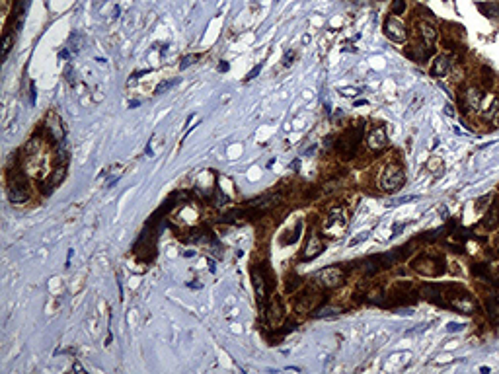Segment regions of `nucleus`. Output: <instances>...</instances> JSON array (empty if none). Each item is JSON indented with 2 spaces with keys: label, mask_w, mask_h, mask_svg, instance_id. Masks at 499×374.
I'll use <instances>...</instances> for the list:
<instances>
[{
  "label": "nucleus",
  "mask_w": 499,
  "mask_h": 374,
  "mask_svg": "<svg viewBox=\"0 0 499 374\" xmlns=\"http://www.w3.org/2000/svg\"><path fill=\"white\" fill-rule=\"evenodd\" d=\"M361 135H363V125H355L351 129H347L343 135L340 137V140L336 142V150L340 154L341 158L345 160H351L359 148V142H361Z\"/></svg>",
  "instance_id": "1"
},
{
  "label": "nucleus",
  "mask_w": 499,
  "mask_h": 374,
  "mask_svg": "<svg viewBox=\"0 0 499 374\" xmlns=\"http://www.w3.org/2000/svg\"><path fill=\"white\" fill-rule=\"evenodd\" d=\"M411 269L423 277H439L445 273V259L443 256H417L411 261Z\"/></svg>",
  "instance_id": "2"
},
{
  "label": "nucleus",
  "mask_w": 499,
  "mask_h": 374,
  "mask_svg": "<svg viewBox=\"0 0 499 374\" xmlns=\"http://www.w3.org/2000/svg\"><path fill=\"white\" fill-rule=\"evenodd\" d=\"M347 228V214L341 207L330 210L326 222H324V236L328 238H340Z\"/></svg>",
  "instance_id": "3"
},
{
  "label": "nucleus",
  "mask_w": 499,
  "mask_h": 374,
  "mask_svg": "<svg viewBox=\"0 0 499 374\" xmlns=\"http://www.w3.org/2000/svg\"><path fill=\"white\" fill-rule=\"evenodd\" d=\"M406 184V174L400 166L396 164H390L382 170V176H380V187L388 191V193H396L400 187Z\"/></svg>",
  "instance_id": "4"
},
{
  "label": "nucleus",
  "mask_w": 499,
  "mask_h": 374,
  "mask_svg": "<svg viewBox=\"0 0 499 374\" xmlns=\"http://www.w3.org/2000/svg\"><path fill=\"white\" fill-rule=\"evenodd\" d=\"M449 308L456 310L458 314H474L478 310V302L468 290H464V288L458 284V288L454 290L453 296L449 298Z\"/></svg>",
  "instance_id": "5"
},
{
  "label": "nucleus",
  "mask_w": 499,
  "mask_h": 374,
  "mask_svg": "<svg viewBox=\"0 0 499 374\" xmlns=\"http://www.w3.org/2000/svg\"><path fill=\"white\" fill-rule=\"evenodd\" d=\"M343 279H345V273H343V269L338 267V265L320 269L316 275H314V282L320 284L322 288H328V290L340 286L341 282H343Z\"/></svg>",
  "instance_id": "6"
},
{
  "label": "nucleus",
  "mask_w": 499,
  "mask_h": 374,
  "mask_svg": "<svg viewBox=\"0 0 499 374\" xmlns=\"http://www.w3.org/2000/svg\"><path fill=\"white\" fill-rule=\"evenodd\" d=\"M458 97H460L462 109L468 113V111H476V109H480L482 99H484V94H482V90L476 88V86H468V88L462 90V94H460Z\"/></svg>",
  "instance_id": "7"
},
{
  "label": "nucleus",
  "mask_w": 499,
  "mask_h": 374,
  "mask_svg": "<svg viewBox=\"0 0 499 374\" xmlns=\"http://www.w3.org/2000/svg\"><path fill=\"white\" fill-rule=\"evenodd\" d=\"M322 252H324V242H322V238H320L316 232H312L308 236L304 248H302L300 259H302V261H310V259H314V257L320 256Z\"/></svg>",
  "instance_id": "8"
},
{
  "label": "nucleus",
  "mask_w": 499,
  "mask_h": 374,
  "mask_svg": "<svg viewBox=\"0 0 499 374\" xmlns=\"http://www.w3.org/2000/svg\"><path fill=\"white\" fill-rule=\"evenodd\" d=\"M384 33L386 37H390L392 41L402 43L406 39V25L400 22V20H396V18L390 16V18L384 20Z\"/></svg>",
  "instance_id": "9"
},
{
  "label": "nucleus",
  "mask_w": 499,
  "mask_h": 374,
  "mask_svg": "<svg viewBox=\"0 0 499 374\" xmlns=\"http://www.w3.org/2000/svg\"><path fill=\"white\" fill-rule=\"evenodd\" d=\"M367 146L373 150V152H380L388 146V135H386V129L380 125V127H374L371 131V135L367 137Z\"/></svg>",
  "instance_id": "10"
},
{
  "label": "nucleus",
  "mask_w": 499,
  "mask_h": 374,
  "mask_svg": "<svg viewBox=\"0 0 499 374\" xmlns=\"http://www.w3.org/2000/svg\"><path fill=\"white\" fill-rule=\"evenodd\" d=\"M451 65H453V59H451V57H447V55H439V57H435V59H433L429 74H431L433 78L445 76V74L449 72V69H451Z\"/></svg>",
  "instance_id": "11"
},
{
  "label": "nucleus",
  "mask_w": 499,
  "mask_h": 374,
  "mask_svg": "<svg viewBox=\"0 0 499 374\" xmlns=\"http://www.w3.org/2000/svg\"><path fill=\"white\" fill-rule=\"evenodd\" d=\"M484 306H486V316H488V320H490L494 326H499V300L496 298V294H488L486 300H484Z\"/></svg>",
  "instance_id": "12"
},
{
  "label": "nucleus",
  "mask_w": 499,
  "mask_h": 374,
  "mask_svg": "<svg viewBox=\"0 0 499 374\" xmlns=\"http://www.w3.org/2000/svg\"><path fill=\"white\" fill-rule=\"evenodd\" d=\"M482 226L486 230H496L499 226V207L498 205H492L488 212L484 214V220H482Z\"/></svg>",
  "instance_id": "13"
},
{
  "label": "nucleus",
  "mask_w": 499,
  "mask_h": 374,
  "mask_svg": "<svg viewBox=\"0 0 499 374\" xmlns=\"http://www.w3.org/2000/svg\"><path fill=\"white\" fill-rule=\"evenodd\" d=\"M419 33H421V37H423V41L427 43L429 47L435 45V41H437V37H439V31H437V27L431 25L429 22H419Z\"/></svg>",
  "instance_id": "14"
},
{
  "label": "nucleus",
  "mask_w": 499,
  "mask_h": 374,
  "mask_svg": "<svg viewBox=\"0 0 499 374\" xmlns=\"http://www.w3.org/2000/svg\"><path fill=\"white\" fill-rule=\"evenodd\" d=\"M267 320H269V324H273V326L281 324V320H283V306L279 302V298H273L271 302H269V308H267Z\"/></svg>",
  "instance_id": "15"
},
{
  "label": "nucleus",
  "mask_w": 499,
  "mask_h": 374,
  "mask_svg": "<svg viewBox=\"0 0 499 374\" xmlns=\"http://www.w3.org/2000/svg\"><path fill=\"white\" fill-rule=\"evenodd\" d=\"M251 277H253V286H255V294H257V300L261 302V300H263V296L267 294V288H265V277H261L257 269H253Z\"/></svg>",
  "instance_id": "16"
},
{
  "label": "nucleus",
  "mask_w": 499,
  "mask_h": 374,
  "mask_svg": "<svg viewBox=\"0 0 499 374\" xmlns=\"http://www.w3.org/2000/svg\"><path fill=\"white\" fill-rule=\"evenodd\" d=\"M472 275H474L478 280H484V282H494V277H492V273H490L488 265H484V263H476V265H472Z\"/></svg>",
  "instance_id": "17"
},
{
  "label": "nucleus",
  "mask_w": 499,
  "mask_h": 374,
  "mask_svg": "<svg viewBox=\"0 0 499 374\" xmlns=\"http://www.w3.org/2000/svg\"><path fill=\"white\" fill-rule=\"evenodd\" d=\"M8 197H10L12 203H23V201H27L29 193H27V189H23V187H10Z\"/></svg>",
  "instance_id": "18"
},
{
  "label": "nucleus",
  "mask_w": 499,
  "mask_h": 374,
  "mask_svg": "<svg viewBox=\"0 0 499 374\" xmlns=\"http://www.w3.org/2000/svg\"><path fill=\"white\" fill-rule=\"evenodd\" d=\"M478 10L484 12L488 18H498L499 16V4L498 2H488V4H478Z\"/></svg>",
  "instance_id": "19"
},
{
  "label": "nucleus",
  "mask_w": 499,
  "mask_h": 374,
  "mask_svg": "<svg viewBox=\"0 0 499 374\" xmlns=\"http://www.w3.org/2000/svg\"><path fill=\"white\" fill-rule=\"evenodd\" d=\"M341 314V308H336V306H328V308H320L316 310L314 318H326V316H338Z\"/></svg>",
  "instance_id": "20"
},
{
  "label": "nucleus",
  "mask_w": 499,
  "mask_h": 374,
  "mask_svg": "<svg viewBox=\"0 0 499 374\" xmlns=\"http://www.w3.org/2000/svg\"><path fill=\"white\" fill-rule=\"evenodd\" d=\"M498 111H499V97H494V99H492V103L488 105V109H484V117L490 121V119H494V117H496Z\"/></svg>",
  "instance_id": "21"
},
{
  "label": "nucleus",
  "mask_w": 499,
  "mask_h": 374,
  "mask_svg": "<svg viewBox=\"0 0 499 374\" xmlns=\"http://www.w3.org/2000/svg\"><path fill=\"white\" fill-rule=\"evenodd\" d=\"M174 84H178V78H168V80H164V82H160L158 86L154 88V94L156 95H160V94H164L168 88H172Z\"/></svg>",
  "instance_id": "22"
},
{
  "label": "nucleus",
  "mask_w": 499,
  "mask_h": 374,
  "mask_svg": "<svg viewBox=\"0 0 499 374\" xmlns=\"http://www.w3.org/2000/svg\"><path fill=\"white\" fill-rule=\"evenodd\" d=\"M10 51H12V35L6 33V35H4V41H2V59H4V61L8 59Z\"/></svg>",
  "instance_id": "23"
},
{
  "label": "nucleus",
  "mask_w": 499,
  "mask_h": 374,
  "mask_svg": "<svg viewBox=\"0 0 499 374\" xmlns=\"http://www.w3.org/2000/svg\"><path fill=\"white\" fill-rule=\"evenodd\" d=\"M406 12V0H394L392 2V14L394 16H400Z\"/></svg>",
  "instance_id": "24"
},
{
  "label": "nucleus",
  "mask_w": 499,
  "mask_h": 374,
  "mask_svg": "<svg viewBox=\"0 0 499 374\" xmlns=\"http://www.w3.org/2000/svg\"><path fill=\"white\" fill-rule=\"evenodd\" d=\"M298 286H300V277H298V275H291V277L287 279V290L293 292V290L298 288Z\"/></svg>",
  "instance_id": "25"
},
{
  "label": "nucleus",
  "mask_w": 499,
  "mask_h": 374,
  "mask_svg": "<svg viewBox=\"0 0 499 374\" xmlns=\"http://www.w3.org/2000/svg\"><path fill=\"white\" fill-rule=\"evenodd\" d=\"M199 59V55H187V57H183L182 63H180V69H187V67H191L193 65V61H197Z\"/></svg>",
  "instance_id": "26"
},
{
  "label": "nucleus",
  "mask_w": 499,
  "mask_h": 374,
  "mask_svg": "<svg viewBox=\"0 0 499 374\" xmlns=\"http://www.w3.org/2000/svg\"><path fill=\"white\" fill-rule=\"evenodd\" d=\"M261 67H263L261 63H259V65H255V67H253V69H251V70H250V72H248V74H246V78H244V80H246V82H250V80H253V78H255V76H257L259 72H261Z\"/></svg>",
  "instance_id": "27"
},
{
  "label": "nucleus",
  "mask_w": 499,
  "mask_h": 374,
  "mask_svg": "<svg viewBox=\"0 0 499 374\" xmlns=\"http://www.w3.org/2000/svg\"><path fill=\"white\" fill-rule=\"evenodd\" d=\"M341 94H343V95H349V97H351V95H357V94H361V90H359V88H343V90H341Z\"/></svg>",
  "instance_id": "28"
},
{
  "label": "nucleus",
  "mask_w": 499,
  "mask_h": 374,
  "mask_svg": "<svg viewBox=\"0 0 499 374\" xmlns=\"http://www.w3.org/2000/svg\"><path fill=\"white\" fill-rule=\"evenodd\" d=\"M492 199V195H486V197H482V199H478V210H482V207H486L488 205V201Z\"/></svg>",
  "instance_id": "29"
},
{
  "label": "nucleus",
  "mask_w": 499,
  "mask_h": 374,
  "mask_svg": "<svg viewBox=\"0 0 499 374\" xmlns=\"http://www.w3.org/2000/svg\"><path fill=\"white\" fill-rule=\"evenodd\" d=\"M464 327V324H449L447 326V331H460Z\"/></svg>",
  "instance_id": "30"
},
{
  "label": "nucleus",
  "mask_w": 499,
  "mask_h": 374,
  "mask_svg": "<svg viewBox=\"0 0 499 374\" xmlns=\"http://www.w3.org/2000/svg\"><path fill=\"white\" fill-rule=\"evenodd\" d=\"M293 57H295V51H289L287 55H285V67H289L291 65V61H293Z\"/></svg>",
  "instance_id": "31"
},
{
  "label": "nucleus",
  "mask_w": 499,
  "mask_h": 374,
  "mask_svg": "<svg viewBox=\"0 0 499 374\" xmlns=\"http://www.w3.org/2000/svg\"><path fill=\"white\" fill-rule=\"evenodd\" d=\"M152 142H154V139L148 140V146H146V156H152Z\"/></svg>",
  "instance_id": "32"
},
{
  "label": "nucleus",
  "mask_w": 499,
  "mask_h": 374,
  "mask_svg": "<svg viewBox=\"0 0 499 374\" xmlns=\"http://www.w3.org/2000/svg\"><path fill=\"white\" fill-rule=\"evenodd\" d=\"M59 59H68V51H67V49H63V51L59 53Z\"/></svg>",
  "instance_id": "33"
},
{
  "label": "nucleus",
  "mask_w": 499,
  "mask_h": 374,
  "mask_svg": "<svg viewBox=\"0 0 499 374\" xmlns=\"http://www.w3.org/2000/svg\"><path fill=\"white\" fill-rule=\"evenodd\" d=\"M219 70H221V72H227V70H228V63H225V61H223V63H221V67H219Z\"/></svg>",
  "instance_id": "34"
},
{
  "label": "nucleus",
  "mask_w": 499,
  "mask_h": 374,
  "mask_svg": "<svg viewBox=\"0 0 499 374\" xmlns=\"http://www.w3.org/2000/svg\"><path fill=\"white\" fill-rule=\"evenodd\" d=\"M72 371H76V373H84V369H82L80 365H74V367H72Z\"/></svg>",
  "instance_id": "35"
},
{
  "label": "nucleus",
  "mask_w": 499,
  "mask_h": 374,
  "mask_svg": "<svg viewBox=\"0 0 499 374\" xmlns=\"http://www.w3.org/2000/svg\"><path fill=\"white\" fill-rule=\"evenodd\" d=\"M136 105H140V101H131L129 103V107H136Z\"/></svg>",
  "instance_id": "36"
},
{
  "label": "nucleus",
  "mask_w": 499,
  "mask_h": 374,
  "mask_svg": "<svg viewBox=\"0 0 499 374\" xmlns=\"http://www.w3.org/2000/svg\"><path fill=\"white\" fill-rule=\"evenodd\" d=\"M498 248H499V238H498Z\"/></svg>",
  "instance_id": "37"
},
{
  "label": "nucleus",
  "mask_w": 499,
  "mask_h": 374,
  "mask_svg": "<svg viewBox=\"0 0 499 374\" xmlns=\"http://www.w3.org/2000/svg\"><path fill=\"white\" fill-rule=\"evenodd\" d=\"M498 123H499V117H498Z\"/></svg>",
  "instance_id": "38"
}]
</instances>
